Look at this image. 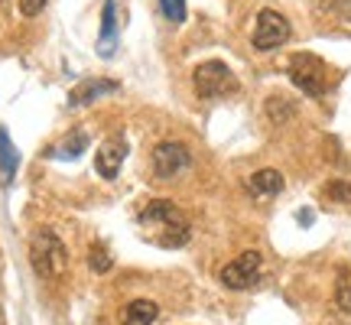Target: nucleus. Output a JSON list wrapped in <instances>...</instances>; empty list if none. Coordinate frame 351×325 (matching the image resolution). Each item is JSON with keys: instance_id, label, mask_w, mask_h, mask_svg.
<instances>
[{"instance_id": "nucleus-21", "label": "nucleus", "mask_w": 351, "mask_h": 325, "mask_svg": "<svg viewBox=\"0 0 351 325\" xmlns=\"http://www.w3.org/2000/svg\"><path fill=\"white\" fill-rule=\"evenodd\" d=\"M0 3H3V0H0Z\"/></svg>"}, {"instance_id": "nucleus-19", "label": "nucleus", "mask_w": 351, "mask_h": 325, "mask_svg": "<svg viewBox=\"0 0 351 325\" xmlns=\"http://www.w3.org/2000/svg\"><path fill=\"white\" fill-rule=\"evenodd\" d=\"M328 199H339V202H348L351 199V186L348 182H332V186L326 189Z\"/></svg>"}, {"instance_id": "nucleus-11", "label": "nucleus", "mask_w": 351, "mask_h": 325, "mask_svg": "<svg viewBox=\"0 0 351 325\" xmlns=\"http://www.w3.org/2000/svg\"><path fill=\"white\" fill-rule=\"evenodd\" d=\"M160 315V306L153 300H134L127 302L124 315H121V325H153Z\"/></svg>"}, {"instance_id": "nucleus-16", "label": "nucleus", "mask_w": 351, "mask_h": 325, "mask_svg": "<svg viewBox=\"0 0 351 325\" xmlns=\"http://www.w3.org/2000/svg\"><path fill=\"white\" fill-rule=\"evenodd\" d=\"M160 7H163L169 23H182L186 20V0H160Z\"/></svg>"}, {"instance_id": "nucleus-4", "label": "nucleus", "mask_w": 351, "mask_h": 325, "mask_svg": "<svg viewBox=\"0 0 351 325\" xmlns=\"http://www.w3.org/2000/svg\"><path fill=\"white\" fill-rule=\"evenodd\" d=\"M195 91H199L202 98H225L231 91H238V78L234 72L228 69L225 62H218V59H208V62H202L195 69Z\"/></svg>"}, {"instance_id": "nucleus-12", "label": "nucleus", "mask_w": 351, "mask_h": 325, "mask_svg": "<svg viewBox=\"0 0 351 325\" xmlns=\"http://www.w3.org/2000/svg\"><path fill=\"white\" fill-rule=\"evenodd\" d=\"M16 162H20V156H16V147H13L10 134L3 130V124H0V173H3V182H10L13 173H16Z\"/></svg>"}, {"instance_id": "nucleus-6", "label": "nucleus", "mask_w": 351, "mask_h": 325, "mask_svg": "<svg viewBox=\"0 0 351 325\" xmlns=\"http://www.w3.org/2000/svg\"><path fill=\"white\" fill-rule=\"evenodd\" d=\"M261 267H263L261 254L257 250H244L241 257H234L231 263L221 267V283L228 289H251L261 280Z\"/></svg>"}, {"instance_id": "nucleus-10", "label": "nucleus", "mask_w": 351, "mask_h": 325, "mask_svg": "<svg viewBox=\"0 0 351 325\" xmlns=\"http://www.w3.org/2000/svg\"><path fill=\"white\" fill-rule=\"evenodd\" d=\"M247 192H251L254 199H274L283 192V176L276 173V169H257L254 176H247Z\"/></svg>"}, {"instance_id": "nucleus-20", "label": "nucleus", "mask_w": 351, "mask_h": 325, "mask_svg": "<svg viewBox=\"0 0 351 325\" xmlns=\"http://www.w3.org/2000/svg\"><path fill=\"white\" fill-rule=\"evenodd\" d=\"M46 7V0H20V13L23 16H39Z\"/></svg>"}, {"instance_id": "nucleus-2", "label": "nucleus", "mask_w": 351, "mask_h": 325, "mask_svg": "<svg viewBox=\"0 0 351 325\" xmlns=\"http://www.w3.org/2000/svg\"><path fill=\"white\" fill-rule=\"evenodd\" d=\"M29 263L39 280H62L69 270V250H65L62 238L49 228H39L29 238Z\"/></svg>"}, {"instance_id": "nucleus-17", "label": "nucleus", "mask_w": 351, "mask_h": 325, "mask_svg": "<svg viewBox=\"0 0 351 325\" xmlns=\"http://www.w3.org/2000/svg\"><path fill=\"white\" fill-rule=\"evenodd\" d=\"M88 147V134L85 130H75L72 137L65 140V147H62V156H78V153Z\"/></svg>"}, {"instance_id": "nucleus-14", "label": "nucleus", "mask_w": 351, "mask_h": 325, "mask_svg": "<svg viewBox=\"0 0 351 325\" xmlns=\"http://www.w3.org/2000/svg\"><path fill=\"white\" fill-rule=\"evenodd\" d=\"M88 267H91L95 274H108L114 267L111 250L104 248V244H91V250H88Z\"/></svg>"}, {"instance_id": "nucleus-7", "label": "nucleus", "mask_w": 351, "mask_h": 325, "mask_svg": "<svg viewBox=\"0 0 351 325\" xmlns=\"http://www.w3.org/2000/svg\"><path fill=\"white\" fill-rule=\"evenodd\" d=\"M189 162H192V153H189L186 143L163 140L153 150V173H156V179H176L179 173L189 169Z\"/></svg>"}, {"instance_id": "nucleus-3", "label": "nucleus", "mask_w": 351, "mask_h": 325, "mask_svg": "<svg viewBox=\"0 0 351 325\" xmlns=\"http://www.w3.org/2000/svg\"><path fill=\"white\" fill-rule=\"evenodd\" d=\"M289 82L300 88L302 95H309V98H322L328 91V82H332V72H328V65L313 56V52H296L293 59H289Z\"/></svg>"}, {"instance_id": "nucleus-8", "label": "nucleus", "mask_w": 351, "mask_h": 325, "mask_svg": "<svg viewBox=\"0 0 351 325\" xmlns=\"http://www.w3.org/2000/svg\"><path fill=\"white\" fill-rule=\"evenodd\" d=\"M127 137L124 134H111V137L104 140L98 147V153H95V169H98L101 179H117V173H121V166H124L127 160Z\"/></svg>"}, {"instance_id": "nucleus-5", "label": "nucleus", "mask_w": 351, "mask_h": 325, "mask_svg": "<svg viewBox=\"0 0 351 325\" xmlns=\"http://www.w3.org/2000/svg\"><path fill=\"white\" fill-rule=\"evenodd\" d=\"M289 20L283 16L280 10H270V7H263L257 13V20H254V33H251V43L254 49L261 52H270V49H280L283 43L289 39Z\"/></svg>"}, {"instance_id": "nucleus-15", "label": "nucleus", "mask_w": 351, "mask_h": 325, "mask_svg": "<svg viewBox=\"0 0 351 325\" xmlns=\"http://www.w3.org/2000/svg\"><path fill=\"white\" fill-rule=\"evenodd\" d=\"M335 302H339L341 313L351 315V270H341L339 283H335Z\"/></svg>"}, {"instance_id": "nucleus-1", "label": "nucleus", "mask_w": 351, "mask_h": 325, "mask_svg": "<svg viewBox=\"0 0 351 325\" xmlns=\"http://www.w3.org/2000/svg\"><path fill=\"white\" fill-rule=\"evenodd\" d=\"M140 228L143 234L156 244V248H166V250H176L189 244L192 238V225H189L186 212L169 199H150L137 215Z\"/></svg>"}, {"instance_id": "nucleus-9", "label": "nucleus", "mask_w": 351, "mask_h": 325, "mask_svg": "<svg viewBox=\"0 0 351 325\" xmlns=\"http://www.w3.org/2000/svg\"><path fill=\"white\" fill-rule=\"evenodd\" d=\"M117 82L111 78H82L72 91H69V104L72 108H82V104H91V101H98L101 95H114L117 91Z\"/></svg>"}, {"instance_id": "nucleus-18", "label": "nucleus", "mask_w": 351, "mask_h": 325, "mask_svg": "<svg viewBox=\"0 0 351 325\" xmlns=\"http://www.w3.org/2000/svg\"><path fill=\"white\" fill-rule=\"evenodd\" d=\"M267 111H270V117H274V121H287L289 114H293V104H289L287 98H270V104H267Z\"/></svg>"}, {"instance_id": "nucleus-13", "label": "nucleus", "mask_w": 351, "mask_h": 325, "mask_svg": "<svg viewBox=\"0 0 351 325\" xmlns=\"http://www.w3.org/2000/svg\"><path fill=\"white\" fill-rule=\"evenodd\" d=\"M114 29H117V20H114V0H104V13H101V43L98 49L101 56H111L114 46Z\"/></svg>"}]
</instances>
